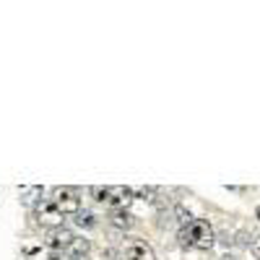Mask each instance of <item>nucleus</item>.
<instances>
[{"instance_id": "5", "label": "nucleus", "mask_w": 260, "mask_h": 260, "mask_svg": "<svg viewBox=\"0 0 260 260\" xmlns=\"http://www.w3.org/2000/svg\"><path fill=\"white\" fill-rule=\"evenodd\" d=\"M125 260H156V252L148 242L133 237V240L125 242Z\"/></svg>"}, {"instance_id": "7", "label": "nucleus", "mask_w": 260, "mask_h": 260, "mask_svg": "<svg viewBox=\"0 0 260 260\" xmlns=\"http://www.w3.org/2000/svg\"><path fill=\"white\" fill-rule=\"evenodd\" d=\"M110 224L115 229H120V232H127L130 226H133V216H130L125 208H117V211L110 213Z\"/></svg>"}, {"instance_id": "3", "label": "nucleus", "mask_w": 260, "mask_h": 260, "mask_svg": "<svg viewBox=\"0 0 260 260\" xmlns=\"http://www.w3.org/2000/svg\"><path fill=\"white\" fill-rule=\"evenodd\" d=\"M34 219H37V224H39V226H45V229L55 232V229H60V226H62L65 213H62L52 201H39V203L34 206Z\"/></svg>"}, {"instance_id": "10", "label": "nucleus", "mask_w": 260, "mask_h": 260, "mask_svg": "<svg viewBox=\"0 0 260 260\" xmlns=\"http://www.w3.org/2000/svg\"><path fill=\"white\" fill-rule=\"evenodd\" d=\"M76 224L81 229H91V226H96V219H94V213H89V211H78L76 213Z\"/></svg>"}, {"instance_id": "14", "label": "nucleus", "mask_w": 260, "mask_h": 260, "mask_svg": "<svg viewBox=\"0 0 260 260\" xmlns=\"http://www.w3.org/2000/svg\"><path fill=\"white\" fill-rule=\"evenodd\" d=\"M255 216H257V219H260V206H257V211H255Z\"/></svg>"}, {"instance_id": "11", "label": "nucleus", "mask_w": 260, "mask_h": 260, "mask_svg": "<svg viewBox=\"0 0 260 260\" xmlns=\"http://www.w3.org/2000/svg\"><path fill=\"white\" fill-rule=\"evenodd\" d=\"M175 216H177V221H180L182 226H187V224L192 221V216H190V211H187L185 206H180V203L175 206Z\"/></svg>"}, {"instance_id": "6", "label": "nucleus", "mask_w": 260, "mask_h": 260, "mask_svg": "<svg viewBox=\"0 0 260 260\" xmlns=\"http://www.w3.org/2000/svg\"><path fill=\"white\" fill-rule=\"evenodd\" d=\"M73 240H76V234H73L71 229L60 226V229L50 232V240H47V245H50L55 252H65V250H68V247L73 245Z\"/></svg>"}, {"instance_id": "13", "label": "nucleus", "mask_w": 260, "mask_h": 260, "mask_svg": "<svg viewBox=\"0 0 260 260\" xmlns=\"http://www.w3.org/2000/svg\"><path fill=\"white\" fill-rule=\"evenodd\" d=\"M252 252L257 255V260H260V237H255V242H252Z\"/></svg>"}, {"instance_id": "1", "label": "nucleus", "mask_w": 260, "mask_h": 260, "mask_svg": "<svg viewBox=\"0 0 260 260\" xmlns=\"http://www.w3.org/2000/svg\"><path fill=\"white\" fill-rule=\"evenodd\" d=\"M180 242L182 245H190L195 250H211L213 242H216V234H213V226L203 219H192L187 226L180 229Z\"/></svg>"}, {"instance_id": "4", "label": "nucleus", "mask_w": 260, "mask_h": 260, "mask_svg": "<svg viewBox=\"0 0 260 260\" xmlns=\"http://www.w3.org/2000/svg\"><path fill=\"white\" fill-rule=\"evenodd\" d=\"M52 203L65 213V216H76L81 211V195L76 187L71 185H62V187H55L52 190Z\"/></svg>"}, {"instance_id": "9", "label": "nucleus", "mask_w": 260, "mask_h": 260, "mask_svg": "<svg viewBox=\"0 0 260 260\" xmlns=\"http://www.w3.org/2000/svg\"><path fill=\"white\" fill-rule=\"evenodd\" d=\"M39 198H42V187H39V185L21 187V203H24V206H37Z\"/></svg>"}, {"instance_id": "15", "label": "nucleus", "mask_w": 260, "mask_h": 260, "mask_svg": "<svg viewBox=\"0 0 260 260\" xmlns=\"http://www.w3.org/2000/svg\"><path fill=\"white\" fill-rule=\"evenodd\" d=\"M76 260H89V257H76Z\"/></svg>"}, {"instance_id": "12", "label": "nucleus", "mask_w": 260, "mask_h": 260, "mask_svg": "<svg viewBox=\"0 0 260 260\" xmlns=\"http://www.w3.org/2000/svg\"><path fill=\"white\" fill-rule=\"evenodd\" d=\"M50 260H73V257H68V255H65V252H50Z\"/></svg>"}, {"instance_id": "8", "label": "nucleus", "mask_w": 260, "mask_h": 260, "mask_svg": "<svg viewBox=\"0 0 260 260\" xmlns=\"http://www.w3.org/2000/svg\"><path fill=\"white\" fill-rule=\"evenodd\" d=\"M89 250H91V242L86 240V237H76L73 245H71L68 250H65V255L76 260V257H86V255H89Z\"/></svg>"}, {"instance_id": "2", "label": "nucleus", "mask_w": 260, "mask_h": 260, "mask_svg": "<svg viewBox=\"0 0 260 260\" xmlns=\"http://www.w3.org/2000/svg\"><path fill=\"white\" fill-rule=\"evenodd\" d=\"M91 195H94V201L99 203H107L112 211L117 208H127L130 203L136 201V190L133 187H127V185H94L91 187Z\"/></svg>"}]
</instances>
